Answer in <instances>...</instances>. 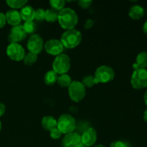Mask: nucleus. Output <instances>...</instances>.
Returning <instances> with one entry per match:
<instances>
[{
	"mask_svg": "<svg viewBox=\"0 0 147 147\" xmlns=\"http://www.w3.org/2000/svg\"><path fill=\"white\" fill-rule=\"evenodd\" d=\"M81 83H83V85L85 87L87 88H91L93 86H95V85L98 84L95 76H90V75L85 76L83 78V80H82Z\"/></svg>",
	"mask_w": 147,
	"mask_h": 147,
	"instance_id": "obj_22",
	"label": "nucleus"
},
{
	"mask_svg": "<svg viewBox=\"0 0 147 147\" xmlns=\"http://www.w3.org/2000/svg\"><path fill=\"white\" fill-rule=\"evenodd\" d=\"M94 147H106V146H103V145L102 144H98V145H96V146H95Z\"/></svg>",
	"mask_w": 147,
	"mask_h": 147,
	"instance_id": "obj_37",
	"label": "nucleus"
},
{
	"mask_svg": "<svg viewBox=\"0 0 147 147\" xmlns=\"http://www.w3.org/2000/svg\"><path fill=\"white\" fill-rule=\"evenodd\" d=\"M1 121H0V131H1Z\"/></svg>",
	"mask_w": 147,
	"mask_h": 147,
	"instance_id": "obj_38",
	"label": "nucleus"
},
{
	"mask_svg": "<svg viewBox=\"0 0 147 147\" xmlns=\"http://www.w3.org/2000/svg\"><path fill=\"white\" fill-rule=\"evenodd\" d=\"M94 76L98 83H106L114 79L115 72L110 66L101 65L96 69Z\"/></svg>",
	"mask_w": 147,
	"mask_h": 147,
	"instance_id": "obj_7",
	"label": "nucleus"
},
{
	"mask_svg": "<svg viewBox=\"0 0 147 147\" xmlns=\"http://www.w3.org/2000/svg\"><path fill=\"white\" fill-rule=\"evenodd\" d=\"M58 75L53 70H49L44 76V82L47 86H53L57 81Z\"/></svg>",
	"mask_w": 147,
	"mask_h": 147,
	"instance_id": "obj_19",
	"label": "nucleus"
},
{
	"mask_svg": "<svg viewBox=\"0 0 147 147\" xmlns=\"http://www.w3.org/2000/svg\"><path fill=\"white\" fill-rule=\"evenodd\" d=\"M93 24H94V21H93V20H91V19H88V20H86V22H85L84 24L85 29H86V30H89V29H90L92 27H93Z\"/></svg>",
	"mask_w": 147,
	"mask_h": 147,
	"instance_id": "obj_32",
	"label": "nucleus"
},
{
	"mask_svg": "<svg viewBox=\"0 0 147 147\" xmlns=\"http://www.w3.org/2000/svg\"><path fill=\"white\" fill-rule=\"evenodd\" d=\"M131 84L136 90L146 88L147 86V70L140 68L134 70L131 78Z\"/></svg>",
	"mask_w": 147,
	"mask_h": 147,
	"instance_id": "obj_6",
	"label": "nucleus"
},
{
	"mask_svg": "<svg viewBox=\"0 0 147 147\" xmlns=\"http://www.w3.org/2000/svg\"><path fill=\"white\" fill-rule=\"evenodd\" d=\"M34 13L35 10L30 5H25L21 9V11H20L22 20L24 22L33 21V20H34Z\"/></svg>",
	"mask_w": 147,
	"mask_h": 147,
	"instance_id": "obj_15",
	"label": "nucleus"
},
{
	"mask_svg": "<svg viewBox=\"0 0 147 147\" xmlns=\"http://www.w3.org/2000/svg\"><path fill=\"white\" fill-rule=\"evenodd\" d=\"M27 47L30 53L38 55L44 48V42L42 38L37 34H32L27 41Z\"/></svg>",
	"mask_w": 147,
	"mask_h": 147,
	"instance_id": "obj_9",
	"label": "nucleus"
},
{
	"mask_svg": "<svg viewBox=\"0 0 147 147\" xmlns=\"http://www.w3.org/2000/svg\"><path fill=\"white\" fill-rule=\"evenodd\" d=\"M7 55L14 61H20L23 60L25 55V50L19 43L9 44L7 47Z\"/></svg>",
	"mask_w": 147,
	"mask_h": 147,
	"instance_id": "obj_8",
	"label": "nucleus"
},
{
	"mask_svg": "<svg viewBox=\"0 0 147 147\" xmlns=\"http://www.w3.org/2000/svg\"><path fill=\"white\" fill-rule=\"evenodd\" d=\"M5 17L7 22L13 27L20 25L21 23L22 18L20 11L15 9H11L7 11L5 14Z\"/></svg>",
	"mask_w": 147,
	"mask_h": 147,
	"instance_id": "obj_14",
	"label": "nucleus"
},
{
	"mask_svg": "<svg viewBox=\"0 0 147 147\" xmlns=\"http://www.w3.org/2000/svg\"><path fill=\"white\" fill-rule=\"evenodd\" d=\"M6 2L12 9H22L27 4V0H7Z\"/></svg>",
	"mask_w": 147,
	"mask_h": 147,
	"instance_id": "obj_23",
	"label": "nucleus"
},
{
	"mask_svg": "<svg viewBox=\"0 0 147 147\" xmlns=\"http://www.w3.org/2000/svg\"><path fill=\"white\" fill-rule=\"evenodd\" d=\"M76 128V121L74 117L67 113L62 114L57 120V129L62 134H67L73 132Z\"/></svg>",
	"mask_w": 147,
	"mask_h": 147,
	"instance_id": "obj_3",
	"label": "nucleus"
},
{
	"mask_svg": "<svg viewBox=\"0 0 147 147\" xmlns=\"http://www.w3.org/2000/svg\"><path fill=\"white\" fill-rule=\"evenodd\" d=\"M23 60H24V63L26 65L31 66L32 65H34V63L37 62V55L34 54V53H32L29 52L27 54H25Z\"/></svg>",
	"mask_w": 147,
	"mask_h": 147,
	"instance_id": "obj_24",
	"label": "nucleus"
},
{
	"mask_svg": "<svg viewBox=\"0 0 147 147\" xmlns=\"http://www.w3.org/2000/svg\"><path fill=\"white\" fill-rule=\"evenodd\" d=\"M57 21L60 27L64 30H73L78 22V17L76 11L71 8H64L58 11Z\"/></svg>",
	"mask_w": 147,
	"mask_h": 147,
	"instance_id": "obj_1",
	"label": "nucleus"
},
{
	"mask_svg": "<svg viewBox=\"0 0 147 147\" xmlns=\"http://www.w3.org/2000/svg\"><path fill=\"white\" fill-rule=\"evenodd\" d=\"M144 100L145 104H146V106H147V90L145 92L144 96Z\"/></svg>",
	"mask_w": 147,
	"mask_h": 147,
	"instance_id": "obj_36",
	"label": "nucleus"
},
{
	"mask_svg": "<svg viewBox=\"0 0 147 147\" xmlns=\"http://www.w3.org/2000/svg\"><path fill=\"white\" fill-rule=\"evenodd\" d=\"M78 4L83 9H88L92 5L93 1L91 0H80L78 1Z\"/></svg>",
	"mask_w": 147,
	"mask_h": 147,
	"instance_id": "obj_28",
	"label": "nucleus"
},
{
	"mask_svg": "<svg viewBox=\"0 0 147 147\" xmlns=\"http://www.w3.org/2000/svg\"><path fill=\"white\" fill-rule=\"evenodd\" d=\"M70 68V57L66 54L56 56L53 63V70L57 75L66 74Z\"/></svg>",
	"mask_w": 147,
	"mask_h": 147,
	"instance_id": "obj_4",
	"label": "nucleus"
},
{
	"mask_svg": "<svg viewBox=\"0 0 147 147\" xmlns=\"http://www.w3.org/2000/svg\"><path fill=\"white\" fill-rule=\"evenodd\" d=\"M27 36V34L23 29L22 25L14 26L11 29L9 34L8 36V40L10 44L12 43H18L19 42L24 40Z\"/></svg>",
	"mask_w": 147,
	"mask_h": 147,
	"instance_id": "obj_12",
	"label": "nucleus"
},
{
	"mask_svg": "<svg viewBox=\"0 0 147 147\" xmlns=\"http://www.w3.org/2000/svg\"><path fill=\"white\" fill-rule=\"evenodd\" d=\"M146 14H147V9H146Z\"/></svg>",
	"mask_w": 147,
	"mask_h": 147,
	"instance_id": "obj_39",
	"label": "nucleus"
},
{
	"mask_svg": "<svg viewBox=\"0 0 147 147\" xmlns=\"http://www.w3.org/2000/svg\"><path fill=\"white\" fill-rule=\"evenodd\" d=\"M72 82L73 81H72L71 78L67 73L66 74L60 75V76H58V78H57V83L62 88H68L72 83Z\"/></svg>",
	"mask_w": 147,
	"mask_h": 147,
	"instance_id": "obj_20",
	"label": "nucleus"
},
{
	"mask_svg": "<svg viewBox=\"0 0 147 147\" xmlns=\"http://www.w3.org/2000/svg\"><path fill=\"white\" fill-rule=\"evenodd\" d=\"M5 111H6L5 106H4L3 103H0V117H1V116H2L5 113Z\"/></svg>",
	"mask_w": 147,
	"mask_h": 147,
	"instance_id": "obj_33",
	"label": "nucleus"
},
{
	"mask_svg": "<svg viewBox=\"0 0 147 147\" xmlns=\"http://www.w3.org/2000/svg\"><path fill=\"white\" fill-rule=\"evenodd\" d=\"M45 11L42 9H37L35 10V13H34V19L37 21H42L45 20Z\"/></svg>",
	"mask_w": 147,
	"mask_h": 147,
	"instance_id": "obj_27",
	"label": "nucleus"
},
{
	"mask_svg": "<svg viewBox=\"0 0 147 147\" xmlns=\"http://www.w3.org/2000/svg\"><path fill=\"white\" fill-rule=\"evenodd\" d=\"M144 120L145 122L147 123V109L145 110L144 113Z\"/></svg>",
	"mask_w": 147,
	"mask_h": 147,
	"instance_id": "obj_35",
	"label": "nucleus"
},
{
	"mask_svg": "<svg viewBox=\"0 0 147 147\" xmlns=\"http://www.w3.org/2000/svg\"><path fill=\"white\" fill-rule=\"evenodd\" d=\"M82 40V34L79 30H66L63 33L60 37V42L63 47L67 49H73L80 45Z\"/></svg>",
	"mask_w": 147,
	"mask_h": 147,
	"instance_id": "obj_2",
	"label": "nucleus"
},
{
	"mask_svg": "<svg viewBox=\"0 0 147 147\" xmlns=\"http://www.w3.org/2000/svg\"><path fill=\"white\" fill-rule=\"evenodd\" d=\"M110 147H129L127 143L122 141H114L111 142L110 144Z\"/></svg>",
	"mask_w": 147,
	"mask_h": 147,
	"instance_id": "obj_30",
	"label": "nucleus"
},
{
	"mask_svg": "<svg viewBox=\"0 0 147 147\" xmlns=\"http://www.w3.org/2000/svg\"><path fill=\"white\" fill-rule=\"evenodd\" d=\"M41 124L45 130L50 131L53 129L57 128V120H56L53 116H45L42 119Z\"/></svg>",
	"mask_w": 147,
	"mask_h": 147,
	"instance_id": "obj_16",
	"label": "nucleus"
},
{
	"mask_svg": "<svg viewBox=\"0 0 147 147\" xmlns=\"http://www.w3.org/2000/svg\"><path fill=\"white\" fill-rule=\"evenodd\" d=\"M86 87L81 82L73 80L68 87V94L70 99L74 102H80L86 96Z\"/></svg>",
	"mask_w": 147,
	"mask_h": 147,
	"instance_id": "obj_5",
	"label": "nucleus"
},
{
	"mask_svg": "<svg viewBox=\"0 0 147 147\" xmlns=\"http://www.w3.org/2000/svg\"><path fill=\"white\" fill-rule=\"evenodd\" d=\"M66 1L65 0H51L50 1V4L51 5L52 9L56 11H61L64 9Z\"/></svg>",
	"mask_w": 147,
	"mask_h": 147,
	"instance_id": "obj_25",
	"label": "nucleus"
},
{
	"mask_svg": "<svg viewBox=\"0 0 147 147\" xmlns=\"http://www.w3.org/2000/svg\"><path fill=\"white\" fill-rule=\"evenodd\" d=\"M147 67V52H141L138 54L136 58V63L133 65L134 70L145 69Z\"/></svg>",
	"mask_w": 147,
	"mask_h": 147,
	"instance_id": "obj_18",
	"label": "nucleus"
},
{
	"mask_svg": "<svg viewBox=\"0 0 147 147\" xmlns=\"http://www.w3.org/2000/svg\"><path fill=\"white\" fill-rule=\"evenodd\" d=\"M63 45H62L60 40L57 39H51L45 43L44 48L47 53L51 55L57 56L62 54L63 50Z\"/></svg>",
	"mask_w": 147,
	"mask_h": 147,
	"instance_id": "obj_11",
	"label": "nucleus"
},
{
	"mask_svg": "<svg viewBox=\"0 0 147 147\" xmlns=\"http://www.w3.org/2000/svg\"><path fill=\"white\" fill-rule=\"evenodd\" d=\"M144 9L140 5H134L129 11V16L134 20H138L142 19L144 16Z\"/></svg>",
	"mask_w": 147,
	"mask_h": 147,
	"instance_id": "obj_17",
	"label": "nucleus"
},
{
	"mask_svg": "<svg viewBox=\"0 0 147 147\" xmlns=\"http://www.w3.org/2000/svg\"><path fill=\"white\" fill-rule=\"evenodd\" d=\"M63 147H83L81 135L76 132L65 135L62 141Z\"/></svg>",
	"mask_w": 147,
	"mask_h": 147,
	"instance_id": "obj_10",
	"label": "nucleus"
},
{
	"mask_svg": "<svg viewBox=\"0 0 147 147\" xmlns=\"http://www.w3.org/2000/svg\"><path fill=\"white\" fill-rule=\"evenodd\" d=\"M83 146L90 147L93 146L97 141V132L93 127H89L83 132L81 135Z\"/></svg>",
	"mask_w": 147,
	"mask_h": 147,
	"instance_id": "obj_13",
	"label": "nucleus"
},
{
	"mask_svg": "<svg viewBox=\"0 0 147 147\" xmlns=\"http://www.w3.org/2000/svg\"><path fill=\"white\" fill-rule=\"evenodd\" d=\"M58 18V11L53 9H48L45 10V20L49 22H55L57 21Z\"/></svg>",
	"mask_w": 147,
	"mask_h": 147,
	"instance_id": "obj_21",
	"label": "nucleus"
},
{
	"mask_svg": "<svg viewBox=\"0 0 147 147\" xmlns=\"http://www.w3.org/2000/svg\"><path fill=\"white\" fill-rule=\"evenodd\" d=\"M7 21H6L5 14L0 11V28H2L5 26Z\"/></svg>",
	"mask_w": 147,
	"mask_h": 147,
	"instance_id": "obj_31",
	"label": "nucleus"
},
{
	"mask_svg": "<svg viewBox=\"0 0 147 147\" xmlns=\"http://www.w3.org/2000/svg\"><path fill=\"white\" fill-rule=\"evenodd\" d=\"M83 147H86V146H83Z\"/></svg>",
	"mask_w": 147,
	"mask_h": 147,
	"instance_id": "obj_40",
	"label": "nucleus"
},
{
	"mask_svg": "<svg viewBox=\"0 0 147 147\" xmlns=\"http://www.w3.org/2000/svg\"><path fill=\"white\" fill-rule=\"evenodd\" d=\"M50 136H51L52 139H59L60 137H61L62 134H63L61 133V131H60L57 128L53 129V130L50 131Z\"/></svg>",
	"mask_w": 147,
	"mask_h": 147,
	"instance_id": "obj_29",
	"label": "nucleus"
},
{
	"mask_svg": "<svg viewBox=\"0 0 147 147\" xmlns=\"http://www.w3.org/2000/svg\"><path fill=\"white\" fill-rule=\"evenodd\" d=\"M143 32L146 35H147V21L143 25Z\"/></svg>",
	"mask_w": 147,
	"mask_h": 147,
	"instance_id": "obj_34",
	"label": "nucleus"
},
{
	"mask_svg": "<svg viewBox=\"0 0 147 147\" xmlns=\"http://www.w3.org/2000/svg\"><path fill=\"white\" fill-rule=\"evenodd\" d=\"M23 29L26 34H32L35 32L36 30V24L33 21L30 22H25L24 24L22 25Z\"/></svg>",
	"mask_w": 147,
	"mask_h": 147,
	"instance_id": "obj_26",
	"label": "nucleus"
}]
</instances>
